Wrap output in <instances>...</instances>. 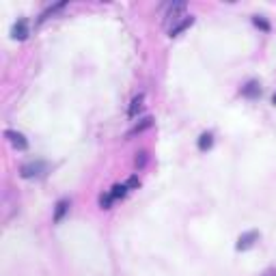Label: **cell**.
I'll list each match as a JSON object with an SVG mask.
<instances>
[{
	"mask_svg": "<svg viewBox=\"0 0 276 276\" xmlns=\"http://www.w3.org/2000/svg\"><path fill=\"white\" fill-rule=\"evenodd\" d=\"M185 18H188L185 16V2H175L166 13V28L173 31V28L177 26V24H182Z\"/></svg>",
	"mask_w": 276,
	"mask_h": 276,
	"instance_id": "6da1fadb",
	"label": "cell"
},
{
	"mask_svg": "<svg viewBox=\"0 0 276 276\" xmlns=\"http://www.w3.org/2000/svg\"><path fill=\"white\" fill-rule=\"evenodd\" d=\"M46 170H48V164L43 162V160H33V162L24 164L19 173H22L24 179H33V177H41Z\"/></svg>",
	"mask_w": 276,
	"mask_h": 276,
	"instance_id": "7a4b0ae2",
	"label": "cell"
},
{
	"mask_svg": "<svg viewBox=\"0 0 276 276\" xmlns=\"http://www.w3.org/2000/svg\"><path fill=\"white\" fill-rule=\"evenodd\" d=\"M4 136H7L9 143H11L16 149H19V151H24V149L28 147V140H26V136H24V134L13 132V129H7V132H4Z\"/></svg>",
	"mask_w": 276,
	"mask_h": 276,
	"instance_id": "3957f363",
	"label": "cell"
},
{
	"mask_svg": "<svg viewBox=\"0 0 276 276\" xmlns=\"http://www.w3.org/2000/svg\"><path fill=\"white\" fill-rule=\"evenodd\" d=\"M257 239H259V233H257V231H248V233L239 235V239H238V244H235V248H238V250H248L250 246L257 242Z\"/></svg>",
	"mask_w": 276,
	"mask_h": 276,
	"instance_id": "277c9868",
	"label": "cell"
},
{
	"mask_svg": "<svg viewBox=\"0 0 276 276\" xmlns=\"http://www.w3.org/2000/svg\"><path fill=\"white\" fill-rule=\"evenodd\" d=\"M11 37L18 39V41H24V39L28 37V22L26 19H19V22L13 24L11 28Z\"/></svg>",
	"mask_w": 276,
	"mask_h": 276,
	"instance_id": "5b68a950",
	"label": "cell"
},
{
	"mask_svg": "<svg viewBox=\"0 0 276 276\" xmlns=\"http://www.w3.org/2000/svg\"><path fill=\"white\" fill-rule=\"evenodd\" d=\"M143 102H145V95H143V93H138L136 97L132 99V104H129V110H128L129 119L138 117V112H140V110H143Z\"/></svg>",
	"mask_w": 276,
	"mask_h": 276,
	"instance_id": "8992f818",
	"label": "cell"
},
{
	"mask_svg": "<svg viewBox=\"0 0 276 276\" xmlns=\"http://www.w3.org/2000/svg\"><path fill=\"white\" fill-rule=\"evenodd\" d=\"M151 121H153L151 117H145L143 121H140V123H136V125H134V128H132V129H129V132H128V138H129V136H136V134L145 132V129H147V128H151Z\"/></svg>",
	"mask_w": 276,
	"mask_h": 276,
	"instance_id": "52a82bcc",
	"label": "cell"
},
{
	"mask_svg": "<svg viewBox=\"0 0 276 276\" xmlns=\"http://www.w3.org/2000/svg\"><path fill=\"white\" fill-rule=\"evenodd\" d=\"M192 22H194V18H192V16H188V18H185L182 24H177V26H175L173 31H168V35H170V37H177L179 33H184L185 28H190V26H192Z\"/></svg>",
	"mask_w": 276,
	"mask_h": 276,
	"instance_id": "ba28073f",
	"label": "cell"
},
{
	"mask_svg": "<svg viewBox=\"0 0 276 276\" xmlns=\"http://www.w3.org/2000/svg\"><path fill=\"white\" fill-rule=\"evenodd\" d=\"M67 209H69V201H58L56 209H54V222H61L63 216L67 214Z\"/></svg>",
	"mask_w": 276,
	"mask_h": 276,
	"instance_id": "9c48e42d",
	"label": "cell"
},
{
	"mask_svg": "<svg viewBox=\"0 0 276 276\" xmlns=\"http://www.w3.org/2000/svg\"><path fill=\"white\" fill-rule=\"evenodd\" d=\"M242 93L246 95V97H257V95L261 93V91H259V84H257V82H248V84H246V87L242 89Z\"/></svg>",
	"mask_w": 276,
	"mask_h": 276,
	"instance_id": "30bf717a",
	"label": "cell"
},
{
	"mask_svg": "<svg viewBox=\"0 0 276 276\" xmlns=\"http://www.w3.org/2000/svg\"><path fill=\"white\" fill-rule=\"evenodd\" d=\"M125 192H128V185H125V184H117V185H112V192H110V197H112V199H123Z\"/></svg>",
	"mask_w": 276,
	"mask_h": 276,
	"instance_id": "8fae6325",
	"label": "cell"
},
{
	"mask_svg": "<svg viewBox=\"0 0 276 276\" xmlns=\"http://www.w3.org/2000/svg\"><path fill=\"white\" fill-rule=\"evenodd\" d=\"M212 143H214L212 134H203V136L199 138V149H201V151H207V149L212 147Z\"/></svg>",
	"mask_w": 276,
	"mask_h": 276,
	"instance_id": "7c38bea8",
	"label": "cell"
},
{
	"mask_svg": "<svg viewBox=\"0 0 276 276\" xmlns=\"http://www.w3.org/2000/svg\"><path fill=\"white\" fill-rule=\"evenodd\" d=\"M112 201H114V199L110 197V194H102V197H99V207H102V209H108Z\"/></svg>",
	"mask_w": 276,
	"mask_h": 276,
	"instance_id": "4fadbf2b",
	"label": "cell"
},
{
	"mask_svg": "<svg viewBox=\"0 0 276 276\" xmlns=\"http://www.w3.org/2000/svg\"><path fill=\"white\" fill-rule=\"evenodd\" d=\"M134 162H136V166H145V162H147V153L140 151V153L136 155V160H134Z\"/></svg>",
	"mask_w": 276,
	"mask_h": 276,
	"instance_id": "5bb4252c",
	"label": "cell"
},
{
	"mask_svg": "<svg viewBox=\"0 0 276 276\" xmlns=\"http://www.w3.org/2000/svg\"><path fill=\"white\" fill-rule=\"evenodd\" d=\"M138 184H140V182H138V177H136V175H132V177L128 179V184H125V185H128V190H132V188H136Z\"/></svg>",
	"mask_w": 276,
	"mask_h": 276,
	"instance_id": "9a60e30c",
	"label": "cell"
},
{
	"mask_svg": "<svg viewBox=\"0 0 276 276\" xmlns=\"http://www.w3.org/2000/svg\"><path fill=\"white\" fill-rule=\"evenodd\" d=\"M255 24H257V26H261V28H263V31H268V22H263V19H261V18H255Z\"/></svg>",
	"mask_w": 276,
	"mask_h": 276,
	"instance_id": "2e32d148",
	"label": "cell"
},
{
	"mask_svg": "<svg viewBox=\"0 0 276 276\" xmlns=\"http://www.w3.org/2000/svg\"><path fill=\"white\" fill-rule=\"evenodd\" d=\"M263 276H276V270H268V272H265Z\"/></svg>",
	"mask_w": 276,
	"mask_h": 276,
	"instance_id": "e0dca14e",
	"label": "cell"
},
{
	"mask_svg": "<svg viewBox=\"0 0 276 276\" xmlns=\"http://www.w3.org/2000/svg\"><path fill=\"white\" fill-rule=\"evenodd\" d=\"M272 102H274V104H276V95H274V97H272Z\"/></svg>",
	"mask_w": 276,
	"mask_h": 276,
	"instance_id": "ac0fdd59",
	"label": "cell"
}]
</instances>
